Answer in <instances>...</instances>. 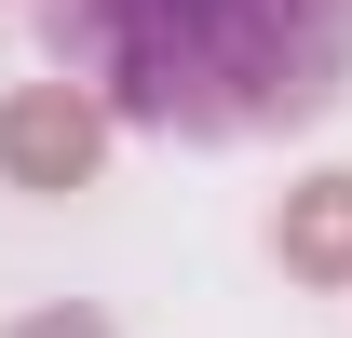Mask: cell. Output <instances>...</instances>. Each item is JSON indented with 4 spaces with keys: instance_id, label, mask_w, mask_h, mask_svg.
Wrapping results in <instances>:
<instances>
[{
    "instance_id": "cell-1",
    "label": "cell",
    "mask_w": 352,
    "mask_h": 338,
    "mask_svg": "<svg viewBox=\"0 0 352 338\" xmlns=\"http://www.w3.org/2000/svg\"><path fill=\"white\" fill-rule=\"evenodd\" d=\"M41 54L135 135L244 149L352 95V0H41Z\"/></svg>"
},
{
    "instance_id": "cell-2",
    "label": "cell",
    "mask_w": 352,
    "mask_h": 338,
    "mask_svg": "<svg viewBox=\"0 0 352 338\" xmlns=\"http://www.w3.org/2000/svg\"><path fill=\"white\" fill-rule=\"evenodd\" d=\"M109 109H95L68 68H41V82L0 95V190H28V203H68V190H95L109 176Z\"/></svg>"
},
{
    "instance_id": "cell-3",
    "label": "cell",
    "mask_w": 352,
    "mask_h": 338,
    "mask_svg": "<svg viewBox=\"0 0 352 338\" xmlns=\"http://www.w3.org/2000/svg\"><path fill=\"white\" fill-rule=\"evenodd\" d=\"M271 257H285L298 284H352V163L298 176V190L271 203Z\"/></svg>"
},
{
    "instance_id": "cell-4",
    "label": "cell",
    "mask_w": 352,
    "mask_h": 338,
    "mask_svg": "<svg viewBox=\"0 0 352 338\" xmlns=\"http://www.w3.org/2000/svg\"><path fill=\"white\" fill-rule=\"evenodd\" d=\"M0 338H109V311H82V297H54V311H14Z\"/></svg>"
}]
</instances>
